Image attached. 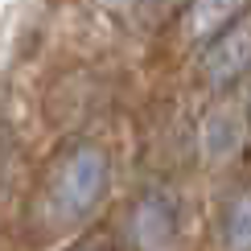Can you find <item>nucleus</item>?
<instances>
[{
	"instance_id": "f257e3e1",
	"label": "nucleus",
	"mask_w": 251,
	"mask_h": 251,
	"mask_svg": "<svg viewBox=\"0 0 251 251\" xmlns=\"http://www.w3.org/2000/svg\"><path fill=\"white\" fill-rule=\"evenodd\" d=\"M103 190H107V156L99 149H78L62 165L58 177V210L66 218H87L99 206Z\"/></svg>"
},
{
	"instance_id": "f03ea898",
	"label": "nucleus",
	"mask_w": 251,
	"mask_h": 251,
	"mask_svg": "<svg viewBox=\"0 0 251 251\" xmlns=\"http://www.w3.org/2000/svg\"><path fill=\"white\" fill-rule=\"evenodd\" d=\"M202 66L214 87H231L235 78H243L251 70V25H226L223 33H214Z\"/></svg>"
},
{
	"instance_id": "7ed1b4c3",
	"label": "nucleus",
	"mask_w": 251,
	"mask_h": 251,
	"mask_svg": "<svg viewBox=\"0 0 251 251\" xmlns=\"http://www.w3.org/2000/svg\"><path fill=\"white\" fill-rule=\"evenodd\" d=\"M173 223H177V202L156 190L132 214V243L136 247H165L173 239Z\"/></svg>"
},
{
	"instance_id": "20e7f679",
	"label": "nucleus",
	"mask_w": 251,
	"mask_h": 251,
	"mask_svg": "<svg viewBox=\"0 0 251 251\" xmlns=\"http://www.w3.org/2000/svg\"><path fill=\"white\" fill-rule=\"evenodd\" d=\"M198 144H202L206 161H231V156L243 149V120H239V111L235 107L206 111L202 132H198Z\"/></svg>"
},
{
	"instance_id": "39448f33",
	"label": "nucleus",
	"mask_w": 251,
	"mask_h": 251,
	"mask_svg": "<svg viewBox=\"0 0 251 251\" xmlns=\"http://www.w3.org/2000/svg\"><path fill=\"white\" fill-rule=\"evenodd\" d=\"M243 4L247 0H194L190 13H185V29H190V37L206 41V37L223 33L226 25H235Z\"/></svg>"
},
{
	"instance_id": "423d86ee",
	"label": "nucleus",
	"mask_w": 251,
	"mask_h": 251,
	"mask_svg": "<svg viewBox=\"0 0 251 251\" xmlns=\"http://www.w3.org/2000/svg\"><path fill=\"white\" fill-rule=\"evenodd\" d=\"M226 247H251V185L226 206Z\"/></svg>"
},
{
	"instance_id": "0eeeda50",
	"label": "nucleus",
	"mask_w": 251,
	"mask_h": 251,
	"mask_svg": "<svg viewBox=\"0 0 251 251\" xmlns=\"http://www.w3.org/2000/svg\"><path fill=\"white\" fill-rule=\"evenodd\" d=\"M103 8H111V13H132L136 0H103Z\"/></svg>"
}]
</instances>
